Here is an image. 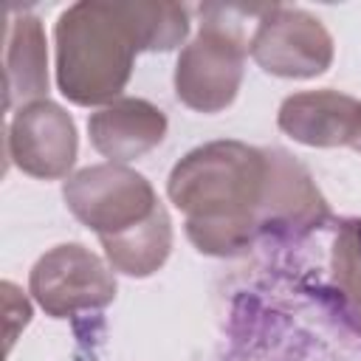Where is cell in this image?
<instances>
[{
    "instance_id": "cell-1",
    "label": "cell",
    "mask_w": 361,
    "mask_h": 361,
    "mask_svg": "<svg viewBox=\"0 0 361 361\" xmlns=\"http://www.w3.org/2000/svg\"><path fill=\"white\" fill-rule=\"evenodd\" d=\"M265 175V149L240 141L203 144L175 164L166 192L186 214V237L200 254L231 257L251 245Z\"/></svg>"
},
{
    "instance_id": "cell-2",
    "label": "cell",
    "mask_w": 361,
    "mask_h": 361,
    "mask_svg": "<svg viewBox=\"0 0 361 361\" xmlns=\"http://www.w3.org/2000/svg\"><path fill=\"white\" fill-rule=\"evenodd\" d=\"M135 54L118 3L82 0L56 20V82L73 104L116 102L130 82Z\"/></svg>"
},
{
    "instance_id": "cell-3",
    "label": "cell",
    "mask_w": 361,
    "mask_h": 361,
    "mask_svg": "<svg viewBox=\"0 0 361 361\" xmlns=\"http://www.w3.org/2000/svg\"><path fill=\"white\" fill-rule=\"evenodd\" d=\"M265 6H203L200 34L180 51L175 65V93L197 113L226 110L240 90L248 39L243 20Z\"/></svg>"
},
{
    "instance_id": "cell-4",
    "label": "cell",
    "mask_w": 361,
    "mask_h": 361,
    "mask_svg": "<svg viewBox=\"0 0 361 361\" xmlns=\"http://www.w3.org/2000/svg\"><path fill=\"white\" fill-rule=\"evenodd\" d=\"M62 195L73 217L96 231L99 240L138 226L161 206L149 180L121 164L79 169L65 180Z\"/></svg>"
},
{
    "instance_id": "cell-5",
    "label": "cell",
    "mask_w": 361,
    "mask_h": 361,
    "mask_svg": "<svg viewBox=\"0 0 361 361\" xmlns=\"http://www.w3.org/2000/svg\"><path fill=\"white\" fill-rule=\"evenodd\" d=\"M28 290L48 316L68 319L107 307L116 299V279L93 251L79 243H65L34 262Z\"/></svg>"
},
{
    "instance_id": "cell-6",
    "label": "cell",
    "mask_w": 361,
    "mask_h": 361,
    "mask_svg": "<svg viewBox=\"0 0 361 361\" xmlns=\"http://www.w3.org/2000/svg\"><path fill=\"white\" fill-rule=\"evenodd\" d=\"M248 51L265 73L285 79H310L330 68L333 37L319 17L302 8L268 6V11L257 20Z\"/></svg>"
},
{
    "instance_id": "cell-7",
    "label": "cell",
    "mask_w": 361,
    "mask_h": 361,
    "mask_svg": "<svg viewBox=\"0 0 361 361\" xmlns=\"http://www.w3.org/2000/svg\"><path fill=\"white\" fill-rule=\"evenodd\" d=\"M6 141L11 164L39 180L65 178L79 149L73 118L48 99L17 107Z\"/></svg>"
},
{
    "instance_id": "cell-8",
    "label": "cell",
    "mask_w": 361,
    "mask_h": 361,
    "mask_svg": "<svg viewBox=\"0 0 361 361\" xmlns=\"http://www.w3.org/2000/svg\"><path fill=\"white\" fill-rule=\"evenodd\" d=\"M268 175L259 203V231H310L330 214L310 172L282 149H265Z\"/></svg>"
},
{
    "instance_id": "cell-9",
    "label": "cell",
    "mask_w": 361,
    "mask_h": 361,
    "mask_svg": "<svg viewBox=\"0 0 361 361\" xmlns=\"http://www.w3.org/2000/svg\"><path fill=\"white\" fill-rule=\"evenodd\" d=\"M361 116V102L338 90L293 93L282 102L276 124L285 135L307 147H344L353 144Z\"/></svg>"
},
{
    "instance_id": "cell-10",
    "label": "cell",
    "mask_w": 361,
    "mask_h": 361,
    "mask_svg": "<svg viewBox=\"0 0 361 361\" xmlns=\"http://www.w3.org/2000/svg\"><path fill=\"white\" fill-rule=\"evenodd\" d=\"M90 144L110 164L133 161L155 149L166 135V116L147 99H116L87 118Z\"/></svg>"
},
{
    "instance_id": "cell-11",
    "label": "cell",
    "mask_w": 361,
    "mask_h": 361,
    "mask_svg": "<svg viewBox=\"0 0 361 361\" xmlns=\"http://www.w3.org/2000/svg\"><path fill=\"white\" fill-rule=\"evenodd\" d=\"M48 93V51L34 14L8 20L6 31V107L39 102Z\"/></svg>"
},
{
    "instance_id": "cell-12",
    "label": "cell",
    "mask_w": 361,
    "mask_h": 361,
    "mask_svg": "<svg viewBox=\"0 0 361 361\" xmlns=\"http://www.w3.org/2000/svg\"><path fill=\"white\" fill-rule=\"evenodd\" d=\"M102 245L116 271H121L127 276L155 274L172 251V223H169L166 209L158 206L138 226H133L121 234H113V237H102Z\"/></svg>"
},
{
    "instance_id": "cell-13",
    "label": "cell",
    "mask_w": 361,
    "mask_h": 361,
    "mask_svg": "<svg viewBox=\"0 0 361 361\" xmlns=\"http://www.w3.org/2000/svg\"><path fill=\"white\" fill-rule=\"evenodd\" d=\"M118 11L138 51H169L180 45L189 31V14L178 3L130 0V3H118Z\"/></svg>"
},
{
    "instance_id": "cell-14",
    "label": "cell",
    "mask_w": 361,
    "mask_h": 361,
    "mask_svg": "<svg viewBox=\"0 0 361 361\" xmlns=\"http://www.w3.org/2000/svg\"><path fill=\"white\" fill-rule=\"evenodd\" d=\"M333 276L341 296L361 313V220L341 223L333 245Z\"/></svg>"
},
{
    "instance_id": "cell-15",
    "label": "cell",
    "mask_w": 361,
    "mask_h": 361,
    "mask_svg": "<svg viewBox=\"0 0 361 361\" xmlns=\"http://www.w3.org/2000/svg\"><path fill=\"white\" fill-rule=\"evenodd\" d=\"M3 310H6V350H11L20 327L28 324L31 319V305L28 299L17 290V285L3 282Z\"/></svg>"
},
{
    "instance_id": "cell-16",
    "label": "cell",
    "mask_w": 361,
    "mask_h": 361,
    "mask_svg": "<svg viewBox=\"0 0 361 361\" xmlns=\"http://www.w3.org/2000/svg\"><path fill=\"white\" fill-rule=\"evenodd\" d=\"M350 147L361 152V116H358V127H355V135H353V144Z\"/></svg>"
}]
</instances>
